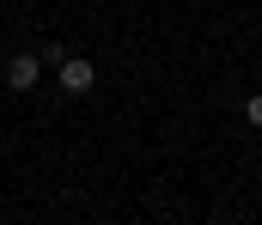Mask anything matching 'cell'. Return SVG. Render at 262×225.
I'll return each instance as SVG.
<instances>
[{"instance_id":"obj_1","label":"cell","mask_w":262,"mask_h":225,"mask_svg":"<svg viewBox=\"0 0 262 225\" xmlns=\"http://www.w3.org/2000/svg\"><path fill=\"white\" fill-rule=\"evenodd\" d=\"M55 85H61L67 97H85V91H92V85H98V67H92V61H85V55H67L61 67H55Z\"/></svg>"},{"instance_id":"obj_2","label":"cell","mask_w":262,"mask_h":225,"mask_svg":"<svg viewBox=\"0 0 262 225\" xmlns=\"http://www.w3.org/2000/svg\"><path fill=\"white\" fill-rule=\"evenodd\" d=\"M43 67H49L43 55H12L6 61V91H37L43 85Z\"/></svg>"},{"instance_id":"obj_3","label":"cell","mask_w":262,"mask_h":225,"mask_svg":"<svg viewBox=\"0 0 262 225\" xmlns=\"http://www.w3.org/2000/svg\"><path fill=\"white\" fill-rule=\"evenodd\" d=\"M244 122H250V128H262V91H250V97H244Z\"/></svg>"}]
</instances>
